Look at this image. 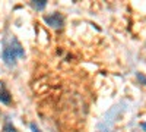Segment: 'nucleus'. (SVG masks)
<instances>
[{
	"mask_svg": "<svg viewBox=\"0 0 146 132\" xmlns=\"http://www.w3.org/2000/svg\"><path fill=\"white\" fill-rule=\"evenodd\" d=\"M29 126H31V131H32V132H41V131H40V128L36 126L35 123H31Z\"/></svg>",
	"mask_w": 146,
	"mask_h": 132,
	"instance_id": "nucleus-6",
	"label": "nucleus"
},
{
	"mask_svg": "<svg viewBox=\"0 0 146 132\" xmlns=\"http://www.w3.org/2000/svg\"><path fill=\"white\" fill-rule=\"evenodd\" d=\"M0 101L5 103V104H9L12 101V95L10 92L7 91V88L5 87V84L0 81Z\"/></svg>",
	"mask_w": 146,
	"mask_h": 132,
	"instance_id": "nucleus-3",
	"label": "nucleus"
},
{
	"mask_svg": "<svg viewBox=\"0 0 146 132\" xmlns=\"http://www.w3.org/2000/svg\"><path fill=\"white\" fill-rule=\"evenodd\" d=\"M44 22L47 23V25H50L51 28H62L64 25V18L63 15L57 13V12H54V13H50V15H45L44 16Z\"/></svg>",
	"mask_w": 146,
	"mask_h": 132,
	"instance_id": "nucleus-2",
	"label": "nucleus"
},
{
	"mask_svg": "<svg viewBox=\"0 0 146 132\" xmlns=\"http://www.w3.org/2000/svg\"><path fill=\"white\" fill-rule=\"evenodd\" d=\"M45 5H47L45 0H35V2H32V6H34L35 9H38V10L44 9V7H45Z\"/></svg>",
	"mask_w": 146,
	"mask_h": 132,
	"instance_id": "nucleus-4",
	"label": "nucleus"
},
{
	"mask_svg": "<svg viewBox=\"0 0 146 132\" xmlns=\"http://www.w3.org/2000/svg\"><path fill=\"white\" fill-rule=\"evenodd\" d=\"M139 79H142V81H143V82H145V84H146V79H145V78H143V76H140V75H139Z\"/></svg>",
	"mask_w": 146,
	"mask_h": 132,
	"instance_id": "nucleus-7",
	"label": "nucleus"
},
{
	"mask_svg": "<svg viewBox=\"0 0 146 132\" xmlns=\"http://www.w3.org/2000/svg\"><path fill=\"white\" fill-rule=\"evenodd\" d=\"M23 56H25L23 47L21 46V43L15 37H10L9 41H5V47L2 50V59L7 66L15 65L16 59H21Z\"/></svg>",
	"mask_w": 146,
	"mask_h": 132,
	"instance_id": "nucleus-1",
	"label": "nucleus"
},
{
	"mask_svg": "<svg viewBox=\"0 0 146 132\" xmlns=\"http://www.w3.org/2000/svg\"><path fill=\"white\" fill-rule=\"evenodd\" d=\"M143 129H145V132H146V122L143 123Z\"/></svg>",
	"mask_w": 146,
	"mask_h": 132,
	"instance_id": "nucleus-8",
	"label": "nucleus"
},
{
	"mask_svg": "<svg viewBox=\"0 0 146 132\" xmlns=\"http://www.w3.org/2000/svg\"><path fill=\"white\" fill-rule=\"evenodd\" d=\"M3 131H5V132H16L15 126L12 125L9 121H6V123H5V126H3Z\"/></svg>",
	"mask_w": 146,
	"mask_h": 132,
	"instance_id": "nucleus-5",
	"label": "nucleus"
}]
</instances>
